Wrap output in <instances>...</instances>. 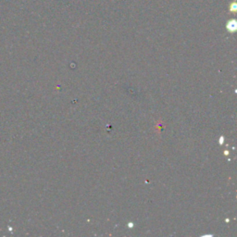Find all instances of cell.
Listing matches in <instances>:
<instances>
[{
    "label": "cell",
    "mask_w": 237,
    "mask_h": 237,
    "mask_svg": "<svg viewBox=\"0 0 237 237\" xmlns=\"http://www.w3.org/2000/svg\"><path fill=\"white\" fill-rule=\"evenodd\" d=\"M223 143H224V137H223V136H220V144L222 145Z\"/></svg>",
    "instance_id": "cell-2"
},
{
    "label": "cell",
    "mask_w": 237,
    "mask_h": 237,
    "mask_svg": "<svg viewBox=\"0 0 237 237\" xmlns=\"http://www.w3.org/2000/svg\"><path fill=\"white\" fill-rule=\"evenodd\" d=\"M224 154H225V155H228V154H229V152H228V151H225Z\"/></svg>",
    "instance_id": "cell-4"
},
{
    "label": "cell",
    "mask_w": 237,
    "mask_h": 237,
    "mask_svg": "<svg viewBox=\"0 0 237 237\" xmlns=\"http://www.w3.org/2000/svg\"><path fill=\"white\" fill-rule=\"evenodd\" d=\"M134 226V224L132 223V222H129V223H128V227H129V228H132Z\"/></svg>",
    "instance_id": "cell-3"
},
{
    "label": "cell",
    "mask_w": 237,
    "mask_h": 237,
    "mask_svg": "<svg viewBox=\"0 0 237 237\" xmlns=\"http://www.w3.org/2000/svg\"><path fill=\"white\" fill-rule=\"evenodd\" d=\"M227 30H228L229 32H235L236 30V28H237V24H236V21H228V23H227Z\"/></svg>",
    "instance_id": "cell-1"
}]
</instances>
